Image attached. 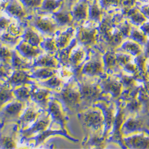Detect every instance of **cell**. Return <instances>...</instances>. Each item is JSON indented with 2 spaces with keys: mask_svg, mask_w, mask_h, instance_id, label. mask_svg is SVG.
I'll return each instance as SVG.
<instances>
[{
  "mask_svg": "<svg viewBox=\"0 0 149 149\" xmlns=\"http://www.w3.org/2000/svg\"><path fill=\"white\" fill-rule=\"evenodd\" d=\"M73 29L70 28L68 29L67 31L61 33L59 35L56 41L57 46L60 48L65 47L66 45H68V43L70 42L71 37L73 35Z\"/></svg>",
  "mask_w": 149,
  "mask_h": 149,
  "instance_id": "cell-19",
  "label": "cell"
},
{
  "mask_svg": "<svg viewBox=\"0 0 149 149\" xmlns=\"http://www.w3.org/2000/svg\"><path fill=\"white\" fill-rule=\"evenodd\" d=\"M104 118L101 112L98 110H91L85 115L84 122L85 125L94 130L100 128L103 123Z\"/></svg>",
  "mask_w": 149,
  "mask_h": 149,
  "instance_id": "cell-3",
  "label": "cell"
},
{
  "mask_svg": "<svg viewBox=\"0 0 149 149\" xmlns=\"http://www.w3.org/2000/svg\"><path fill=\"white\" fill-rule=\"evenodd\" d=\"M37 115V113L32 109H28L20 118L21 123L23 125H27L28 124L33 121Z\"/></svg>",
  "mask_w": 149,
  "mask_h": 149,
  "instance_id": "cell-22",
  "label": "cell"
},
{
  "mask_svg": "<svg viewBox=\"0 0 149 149\" xmlns=\"http://www.w3.org/2000/svg\"><path fill=\"white\" fill-rule=\"evenodd\" d=\"M24 41L33 46L37 47L41 43V39L38 35L31 29H27L23 35Z\"/></svg>",
  "mask_w": 149,
  "mask_h": 149,
  "instance_id": "cell-18",
  "label": "cell"
},
{
  "mask_svg": "<svg viewBox=\"0 0 149 149\" xmlns=\"http://www.w3.org/2000/svg\"><path fill=\"white\" fill-rule=\"evenodd\" d=\"M103 69L102 65L99 61L93 60L86 63L84 68L82 72L89 76L99 75L103 73Z\"/></svg>",
  "mask_w": 149,
  "mask_h": 149,
  "instance_id": "cell-9",
  "label": "cell"
},
{
  "mask_svg": "<svg viewBox=\"0 0 149 149\" xmlns=\"http://www.w3.org/2000/svg\"><path fill=\"white\" fill-rule=\"evenodd\" d=\"M125 69L130 72H134L136 71V65L135 64H132L131 63H129L127 65H126L125 66Z\"/></svg>",
  "mask_w": 149,
  "mask_h": 149,
  "instance_id": "cell-45",
  "label": "cell"
},
{
  "mask_svg": "<svg viewBox=\"0 0 149 149\" xmlns=\"http://www.w3.org/2000/svg\"><path fill=\"white\" fill-rule=\"evenodd\" d=\"M88 6L86 0L80 1L73 10V17L77 20L85 19L88 15Z\"/></svg>",
  "mask_w": 149,
  "mask_h": 149,
  "instance_id": "cell-11",
  "label": "cell"
},
{
  "mask_svg": "<svg viewBox=\"0 0 149 149\" xmlns=\"http://www.w3.org/2000/svg\"><path fill=\"white\" fill-rule=\"evenodd\" d=\"M89 15L90 17L92 20L95 21H100L102 12L100 8L97 3L93 4L89 10Z\"/></svg>",
  "mask_w": 149,
  "mask_h": 149,
  "instance_id": "cell-28",
  "label": "cell"
},
{
  "mask_svg": "<svg viewBox=\"0 0 149 149\" xmlns=\"http://www.w3.org/2000/svg\"><path fill=\"white\" fill-rule=\"evenodd\" d=\"M80 94L81 98L86 102L95 100L100 96V90L98 88L97 86L88 82L81 84Z\"/></svg>",
  "mask_w": 149,
  "mask_h": 149,
  "instance_id": "cell-2",
  "label": "cell"
},
{
  "mask_svg": "<svg viewBox=\"0 0 149 149\" xmlns=\"http://www.w3.org/2000/svg\"><path fill=\"white\" fill-rule=\"evenodd\" d=\"M14 94L16 97L21 101L27 100L30 97H31V91H29L28 88L25 86H22L15 91Z\"/></svg>",
  "mask_w": 149,
  "mask_h": 149,
  "instance_id": "cell-24",
  "label": "cell"
},
{
  "mask_svg": "<svg viewBox=\"0 0 149 149\" xmlns=\"http://www.w3.org/2000/svg\"><path fill=\"white\" fill-rule=\"evenodd\" d=\"M49 91L44 88L35 87L31 91V97L33 100L41 104H44L47 101Z\"/></svg>",
  "mask_w": 149,
  "mask_h": 149,
  "instance_id": "cell-15",
  "label": "cell"
},
{
  "mask_svg": "<svg viewBox=\"0 0 149 149\" xmlns=\"http://www.w3.org/2000/svg\"><path fill=\"white\" fill-rule=\"evenodd\" d=\"M17 48L22 56L27 58L34 57L41 53L40 49L37 48L36 46H33L25 41L20 42Z\"/></svg>",
  "mask_w": 149,
  "mask_h": 149,
  "instance_id": "cell-6",
  "label": "cell"
},
{
  "mask_svg": "<svg viewBox=\"0 0 149 149\" xmlns=\"http://www.w3.org/2000/svg\"><path fill=\"white\" fill-rule=\"evenodd\" d=\"M54 74V71L50 68H44L36 70L33 73V77L40 79H47L52 77Z\"/></svg>",
  "mask_w": 149,
  "mask_h": 149,
  "instance_id": "cell-20",
  "label": "cell"
},
{
  "mask_svg": "<svg viewBox=\"0 0 149 149\" xmlns=\"http://www.w3.org/2000/svg\"><path fill=\"white\" fill-rule=\"evenodd\" d=\"M13 95L12 92L7 86L1 85V104L6 103L13 98Z\"/></svg>",
  "mask_w": 149,
  "mask_h": 149,
  "instance_id": "cell-29",
  "label": "cell"
},
{
  "mask_svg": "<svg viewBox=\"0 0 149 149\" xmlns=\"http://www.w3.org/2000/svg\"><path fill=\"white\" fill-rule=\"evenodd\" d=\"M117 60L119 63L125 66L128 63H130L131 61V57L127 54H120L116 56Z\"/></svg>",
  "mask_w": 149,
  "mask_h": 149,
  "instance_id": "cell-41",
  "label": "cell"
},
{
  "mask_svg": "<svg viewBox=\"0 0 149 149\" xmlns=\"http://www.w3.org/2000/svg\"><path fill=\"white\" fill-rule=\"evenodd\" d=\"M35 65L44 68H56L57 62L56 60L50 56L44 55L40 57L35 61Z\"/></svg>",
  "mask_w": 149,
  "mask_h": 149,
  "instance_id": "cell-17",
  "label": "cell"
},
{
  "mask_svg": "<svg viewBox=\"0 0 149 149\" xmlns=\"http://www.w3.org/2000/svg\"><path fill=\"white\" fill-rule=\"evenodd\" d=\"M6 10L9 15L18 19H21L25 16L23 8L17 0H11L7 3Z\"/></svg>",
  "mask_w": 149,
  "mask_h": 149,
  "instance_id": "cell-8",
  "label": "cell"
},
{
  "mask_svg": "<svg viewBox=\"0 0 149 149\" xmlns=\"http://www.w3.org/2000/svg\"><path fill=\"white\" fill-rule=\"evenodd\" d=\"M49 112L52 116L56 122L60 123L61 125H63L66 119L61 112L60 106L55 102H52L49 104Z\"/></svg>",
  "mask_w": 149,
  "mask_h": 149,
  "instance_id": "cell-13",
  "label": "cell"
},
{
  "mask_svg": "<svg viewBox=\"0 0 149 149\" xmlns=\"http://www.w3.org/2000/svg\"><path fill=\"white\" fill-rule=\"evenodd\" d=\"M23 4L28 8L38 7L42 5L44 0H21Z\"/></svg>",
  "mask_w": 149,
  "mask_h": 149,
  "instance_id": "cell-35",
  "label": "cell"
},
{
  "mask_svg": "<svg viewBox=\"0 0 149 149\" xmlns=\"http://www.w3.org/2000/svg\"><path fill=\"white\" fill-rule=\"evenodd\" d=\"M71 61L73 64L78 65L84 60L85 57V52L82 49L78 48L77 50H74L71 54Z\"/></svg>",
  "mask_w": 149,
  "mask_h": 149,
  "instance_id": "cell-26",
  "label": "cell"
},
{
  "mask_svg": "<svg viewBox=\"0 0 149 149\" xmlns=\"http://www.w3.org/2000/svg\"><path fill=\"white\" fill-rule=\"evenodd\" d=\"M49 122V120L48 119V116L40 119V120L37 121L31 128L23 132V136H26V137H28V136L32 135L35 133L43 132L47 128Z\"/></svg>",
  "mask_w": 149,
  "mask_h": 149,
  "instance_id": "cell-10",
  "label": "cell"
},
{
  "mask_svg": "<svg viewBox=\"0 0 149 149\" xmlns=\"http://www.w3.org/2000/svg\"><path fill=\"white\" fill-rule=\"evenodd\" d=\"M104 60L106 66L108 68H111L114 67L116 64V62L118 61L116 56L115 55V54L110 52L107 53L106 54L104 57Z\"/></svg>",
  "mask_w": 149,
  "mask_h": 149,
  "instance_id": "cell-30",
  "label": "cell"
},
{
  "mask_svg": "<svg viewBox=\"0 0 149 149\" xmlns=\"http://www.w3.org/2000/svg\"><path fill=\"white\" fill-rule=\"evenodd\" d=\"M140 124L138 120L131 119L128 120L125 125V128L128 131H132L137 130L139 128Z\"/></svg>",
  "mask_w": 149,
  "mask_h": 149,
  "instance_id": "cell-39",
  "label": "cell"
},
{
  "mask_svg": "<svg viewBox=\"0 0 149 149\" xmlns=\"http://www.w3.org/2000/svg\"><path fill=\"white\" fill-rule=\"evenodd\" d=\"M120 31L123 35L128 36L130 33V28L129 25H128V24H124L120 27Z\"/></svg>",
  "mask_w": 149,
  "mask_h": 149,
  "instance_id": "cell-43",
  "label": "cell"
},
{
  "mask_svg": "<svg viewBox=\"0 0 149 149\" xmlns=\"http://www.w3.org/2000/svg\"><path fill=\"white\" fill-rule=\"evenodd\" d=\"M1 146L4 148H15V143L11 137L8 136H4L1 139Z\"/></svg>",
  "mask_w": 149,
  "mask_h": 149,
  "instance_id": "cell-36",
  "label": "cell"
},
{
  "mask_svg": "<svg viewBox=\"0 0 149 149\" xmlns=\"http://www.w3.org/2000/svg\"><path fill=\"white\" fill-rule=\"evenodd\" d=\"M22 108V104L20 102H12L7 106L2 111L1 116L4 119H13L19 115Z\"/></svg>",
  "mask_w": 149,
  "mask_h": 149,
  "instance_id": "cell-5",
  "label": "cell"
},
{
  "mask_svg": "<svg viewBox=\"0 0 149 149\" xmlns=\"http://www.w3.org/2000/svg\"><path fill=\"white\" fill-rule=\"evenodd\" d=\"M78 39L84 45L91 44L96 39V30L86 28H81L78 35Z\"/></svg>",
  "mask_w": 149,
  "mask_h": 149,
  "instance_id": "cell-7",
  "label": "cell"
},
{
  "mask_svg": "<svg viewBox=\"0 0 149 149\" xmlns=\"http://www.w3.org/2000/svg\"><path fill=\"white\" fill-rule=\"evenodd\" d=\"M62 134V132H60L57 131H53V130H47V131H44L42 132L41 134L37 137L36 139V141L37 144L41 143L42 142L47 136H48L49 135H52V134Z\"/></svg>",
  "mask_w": 149,
  "mask_h": 149,
  "instance_id": "cell-38",
  "label": "cell"
},
{
  "mask_svg": "<svg viewBox=\"0 0 149 149\" xmlns=\"http://www.w3.org/2000/svg\"><path fill=\"white\" fill-rule=\"evenodd\" d=\"M122 2V0H102V4L104 7L109 6H117Z\"/></svg>",
  "mask_w": 149,
  "mask_h": 149,
  "instance_id": "cell-42",
  "label": "cell"
},
{
  "mask_svg": "<svg viewBox=\"0 0 149 149\" xmlns=\"http://www.w3.org/2000/svg\"><path fill=\"white\" fill-rule=\"evenodd\" d=\"M54 16L57 23L60 25H66L70 23L73 17L70 12L66 10H61L55 13Z\"/></svg>",
  "mask_w": 149,
  "mask_h": 149,
  "instance_id": "cell-16",
  "label": "cell"
},
{
  "mask_svg": "<svg viewBox=\"0 0 149 149\" xmlns=\"http://www.w3.org/2000/svg\"><path fill=\"white\" fill-rule=\"evenodd\" d=\"M13 52H11L8 49L1 47V59L2 61H4V63H6L7 61H10V60L12 61L13 58Z\"/></svg>",
  "mask_w": 149,
  "mask_h": 149,
  "instance_id": "cell-33",
  "label": "cell"
},
{
  "mask_svg": "<svg viewBox=\"0 0 149 149\" xmlns=\"http://www.w3.org/2000/svg\"><path fill=\"white\" fill-rule=\"evenodd\" d=\"M8 33L15 36H19L22 34V29L20 26L16 23H11L7 28Z\"/></svg>",
  "mask_w": 149,
  "mask_h": 149,
  "instance_id": "cell-34",
  "label": "cell"
},
{
  "mask_svg": "<svg viewBox=\"0 0 149 149\" xmlns=\"http://www.w3.org/2000/svg\"><path fill=\"white\" fill-rule=\"evenodd\" d=\"M11 62L13 67L16 70H22L29 67V64L21 58L16 52H13V58H12Z\"/></svg>",
  "mask_w": 149,
  "mask_h": 149,
  "instance_id": "cell-21",
  "label": "cell"
},
{
  "mask_svg": "<svg viewBox=\"0 0 149 149\" xmlns=\"http://www.w3.org/2000/svg\"><path fill=\"white\" fill-rule=\"evenodd\" d=\"M103 87L105 91L110 93L113 96H118L121 90V84L113 79H107L103 82Z\"/></svg>",
  "mask_w": 149,
  "mask_h": 149,
  "instance_id": "cell-14",
  "label": "cell"
},
{
  "mask_svg": "<svg viewBox=\"0 0 149 149\" xmlns=\"http://www.w3.org/2000/svg\"><path fill=\"white\" fill-rule=\"evenodd\" d=\"M122 48L132 54L136 55L140 52V48L139 45L132 41H128L124 43L122 45Z\"/></svg>",
  "mask_w": 149,
  "mask_h": 149,
  "instance_id": "cell-25",
  "label": "cell"
},
{
  "mask_svg": "<svg viewBox=\"0 0 149 149\" xmlns=\"http://www.w3.org/2000/svg\"><path fill=\"white\" fill-rule=\"evenodd\" d=\"M34 25L37 29L47 34L53 33L57 28L56 23L45 17L37 18L34 22Z\"/></svg>",
  "mask_w": 149,
  "mask_h": 149,
  "instance_id": "cell-4",
  "label": "cell"
},
{
  "mask_svg": "<svg viewBox=\"0 0 149 149\" xmlns=\"http://www.w3.org/2000/svg\"><path fill=\"white\" fill-rule=\"evenodd\" d=\"M30 82L29 76L25 72L16 70L8 80V83L13 85H20Z\"/></svg>",
  "mask_w": 149,
  "mask_h": 149,
  "instance_id": "cell-12",
  "label": "cell"
},
{
  "mask_svg": "<svg viewBox=\"0 0 149 149\" xmlns=\"http://www.w3.org/2000/svg\"><path fill=\"white\" fill-rule=\"evenodd\" d=\"M143 11L145 16L149 17V6H146L143 7Z\"/></svg>",
  "mask_w": 149,
  "mask_h": 149,
  "instance_id": "cell-47",
  "label": "cell"
},
{
  "mask_svg": "<svg viewBox=\"0 0 149 149\" xmlns=\"http://www.w3.org/2000/svg\"><path fill=\"white\" fill-rule=\"evenodd\" d=\"M41 46L46 51L50 53L56 52L58 47L57 42L52 38L47 39L45 41H44L41 43Z\"/></svg>",
  "mask_w": 149,
  "mask_h": 149,
  "instance_id": "cell-27",
  "label": "cell"
},
{
  "mask_svg": "<svg viewBox=\"0 0 149 149\" xmlns=\"http://www.w3.org/2000/svg\"><path fill=\"white\" fill-rule=\"evenodd\" d=\"M135 0H122V2L124 6L127 8H130L135 3Z\"/></svg>",
  "mask_w": 149,
  "mask_h": 149,
  "instance_id": "cell-46",
  "label": "cell"
},
{
  "mask_svg": "<svg viewBox=\"0 0 149 149\" xmlns=\"http://www.w3.org/2000/svg\"><path fill=\"white\" fill-rule=\"evenodd\" d=\"M57 96L66 106L72 109L77 107L79 104L81 98L80 93L70 87L65 88Z\"/></svg>",
  "mask_w": 149,
  "mask_h": 149,
  "instance_id": "cell-1",
  "label": "cell"
},
{
  "mask_svg": "<svg viewBox=\"0 0 149 149\" xmlns=\"http://www.w3.org/2000/svg\"><path fill=\"white\" fill-rule=\"evenodd\" d=\"M10 25V20L4 18V17H1V29H6L8 28V27Z\"/></svg>",
  "mask_w": 149,
  "mask_h": 149,
  "instance_id": "cell-44",
  "label": "cell"
},
{
  "mask_svg": "<svg viewBox=\"0 0 149 149\" xmlns=\"http://www.w3.org/2000/svg\"><path fill=\"white\" fill-rule=\"evenodd\" d=\"M129 16L132 22L136 24H140L145 20L144 16L136 10H131L129 12Z\"/></svg>",
  "mask_w": 149,
  "mask_h": 149,
  "instance_id": "cell-31",
  "label": "cell"
},
{
  "mask_svg": "<svg viewBox=\"0 0 149 149\" xmlns=\"http://www.w3.org/2000/svg\"><path fill=\"white\" fill-rule=\"evenodd\" d=\"M43 84L45 86H47V87H49L52 88H56L60 86V85L61 84V81L59 78L53 76L48 80H47L46 82H44Z\"/></svg>",
  "mask_w": 149,
  "mask_h": 149,
  "instance_id": "cell-32",
  "label": "cell"
},
{
  "mask_svg": "<svg viewBox=\"0 0 149 149\" xmlns=\"http://www.w3.org/2000/svg\"><path fill=\"white\" fill-rule=\"evenodd\" d=\"M147 53H148V54L149 53V43L148 44V45H147Z\"/></svg>",
  "mask_w": 149,
  "mask_h": 149,
  "instance_id": "cell-48",
  "label": "cell"
},
{
  "mask_svg": "<svg viewBox=\"0 0 149 149\" xmlns=\"http://www.w3.org/2000/svg\"><path fill=\"white\" fill-rule=\"evenodd\" d=\"M1 40L4 42L10 44H16L18 41V38L17 36H15L8 33H5L1 36Z\"/></svg>",
  "mask_w": 149,
  "mask_h": 149,
  "instance_id": "cell-37",
  "label": "cell"
},
{
  "mask_svg": "<svg viewBox=\"0 0 149 149\" xmlns=\"http://www.w3.org/2000/svg\"><path fill=\"white\" fill-rule=\"evenodd\" d=\"M131 36L132 37V38L135 41H137L140 42H144L145 38H144V33L139 31H137V30L133 31L131 33Z\"/></svg>",
  "mask_w": 149,
  "mask_h": 149,
  "instance_id": "cell-40",
  "label": "cell"
},
{
  "mask_svg": "<svg viewBox=\"0 0 149 149\" xmlns=\"http://www.w3.org/2000/svg\"><path fill=\"white\" fill-rule=\"evenodd\" d=\"M61 4V0H44L42 9L47 11H53L58 8Z\"/></svg>",
  "mask_w": 149,
  "mask_h": 149,
  "instance_id": "cell-23",
  "label": "cell"
}]
</instances>
